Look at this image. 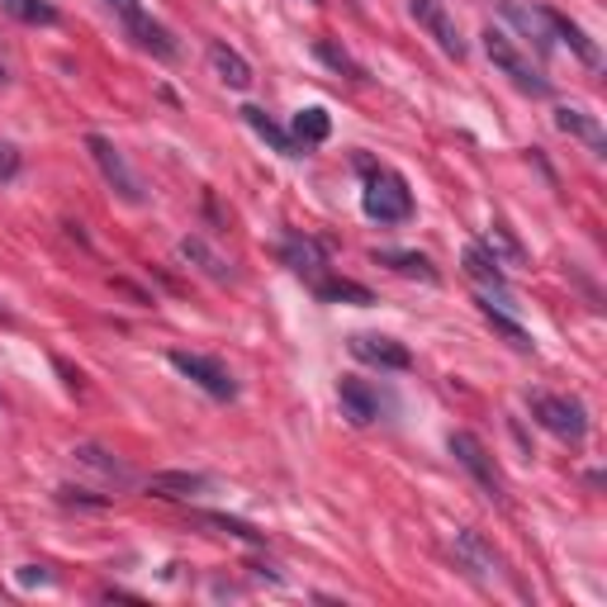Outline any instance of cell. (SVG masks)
Masks as SVG:
<instances>
[{
  "mask_svg": "<svg viewBox=\"0 0 607 607\" xmlns=\"http://www.w3.org/2000/svg\"><path fill=\"white\" fill-rule=\"evenodd\" d=\"M555 129L570 133V139H584L594 152H603V129H598V119L588 114V110H580V104H560V110H555Z\"/></svg>",
  "mask_w": 607,
  "mask_h": 607,
  "instance_id": "19",
  "label": "cell"
},
{
  "mask_svg": "<svg viewBox=\"0 0 607 607\" xmlns=\"http://www.w3.org/2000/svg\"><path fill=\"white\" fill-rule=\"evenodd\" d=\"M242 119H247V129H252L262 143L276 147L280 157H304V147L290 139V129H280V124H276V119H271L266 110H256V104H242Z\"/></svg>",
  "mask_w": 607,
  "mask_h": 607,
  "instance_id": "17",
  "label": "cell"
},
{
  "mask_svg": "<svg viewBox=\"0 0 607 607\" xmlns=\"http://www.w3.org/2000/svg\"><path fill=\"white\" fill-rule=\"evenodd\" d=\"M114 14H119V24H124V34L139 43L143 53H152V57H162V63H172L176 57V38H172V29L166 24H157L152 14L139 5V0H104Z\"/></svg>",
  "mask_w": 607,
  "mask_h": 607,
  "instance_id": "7",
  "label": "cell"
},
{
  "mask_svg": "<svg viewBox=\"0 0 607 607\" xmlns=\"http://www.w3.org/2000/svg\"><path fill=\"white\" fill-rule=\"evenodd\" d=\"M209 67H214V71H219V81H223V86H233V90H247V86L256 81V76H252V63H247V57H242L238 48H228L223 38L209 43Z\"/></svg>",
  "mask_w": 607,
  "mask_h": 607,
  "instance_id": "16",
  "label": "cell"
},
{
  "mask_svg": "<svg viewBox=\"0 0 607 607\" xmlns=\"http://www.w3.org/2000/svg\"><path fill=\"white\" fill-rule=\"evenodd\" d=\"M20 147H14V143H0V186H10V180L14 176H20Z\"/></svg>",
  "mask_w": 607,
  "mask_h": 607,
  "instance_id": "29",
  "label": "cell"
},
{
  "mask_svg": "<svg viewBox=\"0 0 607 607\" xmlns=\"http://www.w3.org/2000/svg\"><path fill=\"white\" fill-rule=\"evenodd\" d=\"M461 266H465V276H470V280L484 285V290L508 295V276H504V262H498L494 242H470L465 256H461Z\"/></svg>",
  "mask_w": 607,
  "mask_h": 607,
  "instance_id": "13",
  "label": "cell"
},
{
  "mask_svg": "<svg viewBox=\"0 0 607 607\" xmlns=\"http://www.w3.org/2000/svg\"><path fill=\"white\" fill-rule=\"evenodd\" d=\"M375 266H389V271H399V276H413V280L437 285V266L422 252H394V247H385V252H375Z\"/></svg>",
  "mask_w": 607,
  "mask_h": 607,
  "instance_id": "23",
  "label": "cell"
},
{
  "mask_svg": "<svg viewBox=\"0 0 607 607\" xmlns=\"http://www.w3.org/2000/svg\"><path fill=\"white\" fill-rule=\"evenodd\" d=\"M200 518V527H214L219 537H238V541H247V545H262L266 541V531H256L252 522H242V518H228V512H195Z\"/></svg>",
  "mask_w": 607,
  "mask_h": 607,
  "instance_id": "25",
  "label": "cell"
},
{
  "mask_svg": "<svg viewBox=\"0 0 607 607\" xmlns=\"http://www.w3.org/2000/svg\"><path fill=\"white\" fill-rule=\"evenodd\" d=\"M484 53H489V63H494L498 71H504L508 81L522 90V96H537V100L551 96V81L541 76V67L531 63V57L518 48V43H512V38L504 34V29H484Z\"/></svg>",
  "mask_w": 607,
  "mask_h": 607,
  "instance_id": "2",
  "label": "cell"
},
{
  "mask_svg": "<svg viewBox=\"0 0 607 607\" xmlns=\"http://www.w3.org/2000/svg\"><path fill=\"white\" fill-rule=\"evenodd\" d=\"M328 133H332V119H328L323 104H309V110H299L295 124H290V139H295L304 152L318 147V143H328Z\"/></svg>",
  "mask_w": 607,
  "mask_h": 607,
  "instance_id": "21",
  "label": "cell"
},
{
  "mask_svg": "<svg viewBox=\"0 0 607 607\" xmlns=\"http://www.w3.org/2000/svg\"><path fill=\"white\" fill-rule=\"evenodd\" d=\"M166 361H172V371H180V375L190 379V385H200L209 399H219V404L238 399V379H233V371H228L219 356H205V352H166Z\"/></svg>",
  "mask_w": 607,
  "mask_h": 607,
  "instance_id": "8",
  "label": "cell"
},
{
  "mask_svg": "<svg viewBox=\"0 0 607 607\" xmlns=\"http://www.w3.org/2000/svg\"><path fill=\"white\" fill-rule=\"evenodd\" d=\"M531 418L570 446H580L588 437V408L580 399H570V394H531Z\"/></svg>",
  "mask_w": 607,
  "mask_h": 607,
  "instance_id": "4",
  "label": "cell"
},
{
  "mask_svg": "<svg viewBox=\"0 0 607 607\" xmlns=\"http://www.w3.org/2000/svg\"><path fill=\"white\" fill-rule=\"evenodd\" d=\"M352 356L366 361V366H379V371H413V352L404 342L385 338V332H352Z\"/></svg>",
  "mask_w": 607,
  "mask_h": 607,
  "instance_id": "10",
  "label": "cell"
},
{
  "mask_svg": "<svg viewBox=\"0 0 607 607\" xmlns=\"http://www.w3.org/2000/svg\"><path fill=\"white\" fill-rule=\"evenodd\" d=\"M479 313L489 318V328H494V332H504V338H508L512 346H518V352H531V332L518 323V318H508L504 309H494L489 299H479Z\"/></svg>",
  "mask_w": 607,
  "mask_h": 607,
  "instance_id": "26",
  "label": "cell"
},
{
  "mask_svg": "<svg viewBox=\"0 0 607 607\" xmlns=\"http://www.w3.org/2000/svg\"><path fill=\"white\" fill-rule=\"evenodd\" d=\"M209 475H200V470H157V475L143 479V489L152 498H200L209 494Z\"/></svg>",
  "mask_w": 607,
  "mask_h": 607,
  "instance_id": "15",
  "label": "cell"
},
{
  "mask_svg": "<svg viewBox=\"0 0 607 607\" xmlns=\"http://www.w3.org/2000/svg\"><path fill=\"white\" fill-rule=\"evenodd\" d=\"M71 455H76V461H81L86 470H96V475H104V479H110V484H119V489H124V484H133V470H129L124 461H114V455H110V451H104V446H96V442L76 446Z\"/></svg>",
  "mask_w": 607,
  "mask_h": 607,
  "instance_id": "20",
  "label": "cell"
},
{
  "mask_svg": "<svg viewBox=\"0 0 607 607\" xmlns=\"http://www.w3.org/2000/svg\"><path fill=\"white\" fill-rule=\"evenodd\" d=\"M338 404H342V418L352 422V428H371V422L379 418V394L366 385V379H356V375H342Z\"/></svg>",
  "mask_w": 607,
  "mask_h": 607,
  "instance_id": "14",
  "label": "cell"
},
{
  "mask_svg": "<svg viewBox=\"0 0 607 607\" xmlns=\"http://www.w3.org/2000/svg\"><path fill=\"white\" fill-rule=\"evenodd\" d=\"M408 14H413L418 29L451 57V63H465V38H461V29H455V20H451L446 0H408Z\"/></svg>",
  "mask_w": 607,
  "mask_h": 607,
  "instance_id": "9",
  "label": "cell"
},
{
  "mask_svg": "<svg viewBox=\"0 0 607 607\" xmlns=\"http://www.w3.org/2000/svg\"><path fill=\"white\" fill-rule=\"evenodd\" d=\"M63 494V504H90V508H104L110 498H96V494H86V489H57Z\"/></svg>",
  "mask_w": 607,
  "mask_h": 607,
  "instance_id": "30",
  "label": "cell"
},
{
  "mask_svg": "<svg viewBox=\"0 0 607 607\" xmlns=\"http://www.w3.org/2000/svg\"><path fill=\"white\" fill-rule=\"evenodd\" d=\"M494 5L522 29L527 43H531V48H537L541 57L555 48V34H551V5H537V0H494Z\"/></svg>",
  "mask_w": 607,
  "mask_h": 607,
  "instance_id": "11",
  "label": "cell"
},
{
  "mask_svg": "<svg viewBox=\"0 0 607 607\" xmlns=\"http://www.w3.org/2000/svg\"><path fill=\"white\" fill-rule=\"evenodd\" d=\"M0 10L14 14L20 24H57V10L48 0H0Z\"/></svg>",
  "mask_w": 607,
  "mask_h": 607,
  "instance_id": "27",
  "label": "cell"
},
{
  "mask_svg": "<svg viewBox=\"0 0 607 607\" xmlns=\"http://www.w3.org/2000/svg\"><path fill=\"white\" fill-rule=\"evenodd\" d=\"M313 295L323 299V304H361V309H371V304H375V295L366 290V285L338 280V276H318L313 280Z\"/></svg>",
  "mask_w": 607,
  "mask_h": 607,
  "instance_id": "22",
  "label": "cell"
},
{
  "mask_svg": "<svg viewBox=\"0 0 607 607\" xmlns=\"http://www.w3.org/2000/svg\"><path fill=\"white\" fill-rule=\"evenodd\" d=\"M180 256H186L190 266H200L209 280H219V285H228V280H233V271H228V262L205 247V238H186V242H180Z\"/></svg>",
  "mask_w": 607,
  "mask_h": 607,
  "instance_id": "24",
  "label": "cell"
},
{
  "mask_svg": "<svg viewBox=\"0 0 607 607\" xmlns=\"http://www.w3.org/2000/svg\"><path fill=\"white\" fill-rule=\"evenodd\" d=\"M551 34H555V43H565V48H570L574 57H580V63H584V67H598V63H603L598 43H594V38H588V34H584V29H580V24H574V20H570V14H560V10H551Z\"/></svg>",
  "mask_w": 607,
  "mask_h": 607,
  "instance_id": "18",
  "label": "cell"
},
{
  "mask_svg": "<svg viewBox=\"0 0 607 607\" xmlns=\"http://www.w3.org/2000/svg\"><path fill=\"white\" fill-rule=\"evenodd\" d=\"M280 262L295 271V276H304V280H318L328 271V247L318 238H304V233H285L280 238Z\"/></svg>",
  "mask_w": 607,
  "mask_h": 607,
  "instance_id": "12",
  "label": "cell"
},
{
  "mask_svg": "<svg viewBox=\"0 0 607 607\" xmlns=\"http://www.w3.org/2000/svg\"><path fill=\"white\" fill-rule=\"evenodd\" d=\"M318 57H323V63H328L332 71H346V76H352V81H366V67H361V63H356V57L346 53V48H338V43H332V38H318Z\"/></svg>",
  "mask_w": 607,
  "mask_h": 607,
  "instance_id": "28",
  "label": "cell"
},
{
  "mask_svg": "<svg viewBox=\"0 0 607 607\" xmlns=\"http://www.w3.org/2000/svg\"><path fill=\"white\" fill-rule=\"evenodd\" d=\"M361 209H366V219H375V223H408L413 219V190H408V180L399 172L371 166L366 190H361Z\"/></svg>",
  "mask_w": 607,
  "mask_h": 607,
  "instance_id": "1",
  "label": "cell"
},
{
  "mask_svg": "<svg viewBox=\"0 0 607 607\" xmlns=\"http://www.w3.org/2000/svg\"><path fill=\"white\" fill-rule=\"evenodd\" d=\"M451 551H455V560H461V570H465L475 584H484V588L512 580V574H508V560L498 555L494 541L484 537V531H475V527H461V531H455Z\"/></svg>",
  "mask_w": 607,
  "mask_h": 607,
  "instance_id": "3",
  "label": "cell"
},
{
  "mask_svg": "<svg viewBox=\"0 0 607 607\" xmlns=\"http://www.w3.org/2000/svg\"><path fill=\"white\" fill-rule=\"evenodd\" d=\"M446 446H451V455H455V465H461L465 475L494 498V504H504V498H508V484H504V470H498V461L489 455V446H484L475 432H451Z\"/></svg>",
  "mask_w": 607,
  "mask_h": 607,
  "instance_id": "6",
  "label": "cell"
},
{
  "mask_svg": "<svg viewBox=\"0 0 607 607\" xmlns=\"http://www.w3.org/2000/svg\"><path fill=\"white\" fill-rule=\"evenodd\" d=\"M86 152H90V162L100 166L104 186H110L124 205H143V200H147V190H143L139 172H133L129 157H124V152H119L110 139H104V133H86Z\"/></svg>",
  "mask_w": 607,
  "mask_h": 607,
  "instance_id": "5",
  "label": "cell"
},
{
  "mask_svg": "<svg viewBox=\"0 0 607 607\" xmlns=\"http://www.w3.org/2000/svg\"><path fill=\"white\" fill-rule=\"evenodd\" d=\"M20 584H53V574L43 570V565H24L20 570Z\"/></svg>",
  "mask_w": 607,
  "mask_h": 607,
  "instance_id": "31",
  "label": "cell"
}]
</instances>
